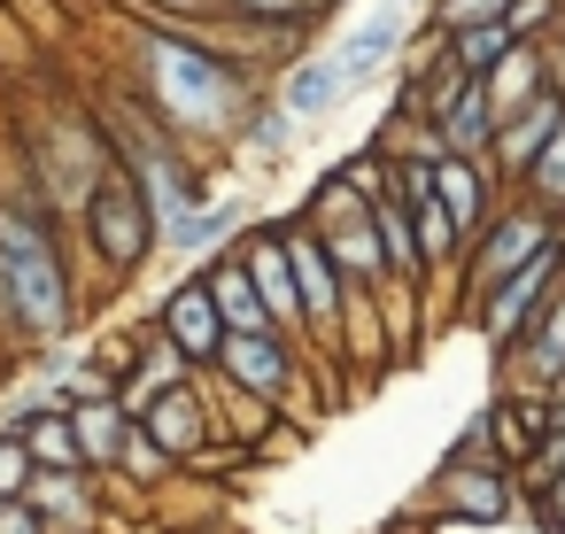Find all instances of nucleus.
<instances>
[{
	"instance_id": "nucleus-15",
	"label": "nucleus",
	"mask_w": 565,
	"mask_h": 534,
	"mask_svg": "<svg viewBox=\"0 0 565 534\" xmlns=\"http://www.w3.org/2000/svg\"><path fill=\"white\" fill-rule=\"evenodd\" d=\"M24 503H32L55 534H102V495H94V472H32Z\"/></svg>"
},
{
	"instance_id": "nucleus-1",
	"label": "nucleus",
	"mask_w": 565,
	"mask_h": 534,
	"mask_svg": "<svg viewBox=\"0 0 565 534\" xmlns=\"http://www.w3.org/2000/svg\"><path fill=\"white\" fill-rule=\"evenodd\" d=\"M140 94H148V117L171 140H233L241 117L256 109L248 63L225 55L217 40L186 32V24H148L140 32Z\"/></svg>"
},
{
	"instance_id": "nucleus-6",
	"label": "nucleus",
	"mask_w": 565,
	"mask_h": 534,
	"mask_svg": "<svg viewBox=\"0 0 565 534\" xmlns=\"http://www.w3.org/2000/svg\"><path fill=\"white\" fill-rule=\"evenodd\" d=\"M557 287H565V233H557V241H550V248L519 271V279H503V287H495V295L465 318V325L488 341V364H503V356L526 341V325L550 310V295H557Z\"/></svg>"
},
{
	"instance_id": "nucleus-16",
	"label": "nucleus",
	"mask_w": 565,
	"mask_h": 534,
	"mask_svg": "<svg viewBox=\"0 0 565 534\" xmlns=\"http://www.w3.org/2000/svg\"><path fill=\"white\" fill-rule=\"evenodd\" d=\"M241 233H248V202H241V194H217L210 210L171 217V225H163V248H179V256H202V264H210V256H225Z\"/></svg>"
},
{
	"instance_id": "nucleus-2",
	"label": "nucleus",
	"mask_w": 565,
	"mask_h": 534,
	"mask_svg": "<svg viewBox=\"0 0 565 534\" xmlns=\"http://www.w3.org/2000/svg\"><path fill=\"white\" fill-rule=\"evenodd\" d=\"M71 318H78V279L47 194H0V325L24 341H55L71 333Z\"/></svg>"
},
{
	"instance_id": "nucleus-4",
	"label": "nucleus",
	"mask_w": 565,
	"mask_h": 534,
	"mask_svg": "<svg viewBox=\"0 0 565 534\" xmlns=\"http://www.w3.org/2000/svg\"><path fill=\"white\" fill-rule=\"evenodd\" d=\"M557 241V225L542 217V210H526V202H503L488 225H480V241L465 248V264H457V318H472L503 279H519L542 248Z\"/></svg>"
},
{
	"instance_id": "nucleus-11",
	"label": "nucleus",
	"mask_w": 565,
	"mask_h": 534,
	"mask_svg": "<svg viewBox=\"0 0 565 534\" xmlns=\"http://www.w3.org/2000/svg\"><path fill=\"white\" fill-rule=\"evenodd\" d=\"M434 202H441V217L457 225V241L472 248L480 241V225L511 202L503 186H495V171L488 163H465V156H434Z\"/></svg>"
},
{
	"instance_id": "nucleus-9",
	"label": "nucleus",
	"mask_w": 565,
	"mask_h": 534,
	"mask_svg": "<svg viewBox=\"0 0 565 534\" xmlns=\"http://www.w3.org/2000/svg\"><path fill=\"white\" fill-rule=\"evenodd\" d=\"M132 426H140L171 464H194V457H210V441H217V395H210V380H186V387L156 395Z\"/></svg>"
},
{
	"instance_id": "nucleus-21",
	"label": "nucleus",
	"mask_w": 565,
	"mask_h": 534,
	"mask_svg": "<svg viewBox=\"0 0 565 534\" xmlns=\"http://www.w3.org/2000/svg\"><path fill=\"white\" fill-rule=\"evenodd\" d=\"M233 140H241L256 163H287V156H295V140H302V125H295L279 102H264V94H256V109L241 117V132H233Z\"/></svg>"
},
{
	"instance_id": "nucleus-23",
	"label": "nucleus",
	"mask_w": 565,
	"mask_h": 534,
	"mask_svg": "<svg viewBox=\"0 0 565 534\" xmlns=\"http://www.w3.org/2000/svg\"><path fill=\"white\" fill-rule=\"evenodd\" d=\"M24 488H32V449L17 434H0V503H17Z\"/></svg>"
},
{
	"instance_id": "nucleus-3",
	"label": "nucleus",
	"mask_w": 565,
	"mask_h": 534,
	"mask_svg": "<svg viewBox=\"0 0 565 534\" xmlns=\"http://www.w3.org/2000/svg\"><path fill=\"white\" fill-rule=\"evenodd\" d=\"M78 217H86V248H94V264L109 271V279H132L156 248H163V225H156V202H148V186L109 156V171L94 179V194L78 202Z\"/></svg>"
},
{
	"instance_id": "nucleus-25",
	"label": "nucleus",
	"mask_w": 565,
	"mask_h": 534,
	"mask_svg": "<svg viewBox=\"0 0 565 534\" xmlns=\"http://www.w3.org/2000/svg\"><path fill=\"white\" fill-rule=\"evenodd\" d=\"M526 519H534V526H550V534H565V472H557V480H542V488H526Z\"/></svg>"
},
{
	"instance_id": "nucleus-7",
	"label": "nucleus",
	"mask_w": 565,
	"mask_h": 534,
	"mask_svg": "<svg viewBox=\"0 0 565 534\" xmlns=\"http://www.w3.org/2000/svg\"><path fill=\"white\" fill-rule=\"evenodd\" d=\"M426 495H434L441 519H465V526H503L511 511H526L519 503V472L488 464V457H441V472H434Z\"/></svg>"
},
{
	"instance_id": "nucleus-27",
	"label": "nucleus",
	"mask_w": 565,
	"mask_h": 534,
	"mask_svg": "<svg viewBox=\"0 0 565 534\" xmlns=\"http://www.w3.org/2000/svg\"><path fill=\"white\" fill-rule=\"evenodd\" d=\"M426 9H434V0H426Z\"/></svg>"
},
{
	"instance_id": "nucleus-17",
	"label": "nucleus",
	"mask_w": 565,
	"mask_h": 534,
	"mask_svg": "<svg viewBox=\"0 0 565 534\" xmlns=\"http://www.w3.org/2000/svg\"><path fill=\"white\" fill-rule=\"evenodd\" d=\"M71 434H78V464L102 480V472H117V457H125V441H132V410H125L117 395L71 403Z\"/></svg>"
},
{
	"instance_id": "nucleus-20",
	"label": "nucleus",
	"mask_w": 565,
	"mask_h": 534,
	"mask_svg": "<svg viewBox=\"0 0 565 534\" xmlns=\"http://www.w3.org/2000/svg\"><path fill=\"white\" fill-rule=\"evenodd\" d=\"M519 0H434V9L418 17L411 47H434V40H457V32H480V24H511Z\"/></svg>"
},
{
	"instance_id": "nucleus-13",
	"label": "nucleus",
	"mask_w": 565,
	"mask_h": 534,
	"mask_svg": "<svg viewBox=\"0 0 565 534\" xmlns=\"http://www.w3.org/2000/svg\"><path fill=\"white\" fill-rule=\"evenodd\" d=\"M503 387H526V395H565V287L550 295V310L526 325V341L495 364Z\"/></svg>"
},
{
	"instance_id": "nucleus-8",
	"label": "nucleus",
	"mask_w": 565,
	"mask_h": 534,
	"mask_svg": "<svg viewBox=\"0 0 565 534\" xmlns=\"http://www.w3.org/2000/svg\"><path fill=\"white\" fill-rule=\"evenodd\" d=\"M411 32H418V9H411V0H380V9H372L364 24H349L326 55H333V71H341L349 94H356V86H380V78L411 55Z\"/></svg>"
},
{
	"instance_id": "nucleus-26",
	"label": "nucleus",
	"mask_w": 565,
	"mask_h": 534,
	"mask_svg": "<svg viewBox=\"0 0 565 534\" xmlns=\"http://www.w3.org/2000/svg\"><path fill=\"white\" fill-rule=\"evenodd\" d=\"M0 534H55V526H47V519L17 495V503H0Z\"/></svg>"
},
{
	"instance_id": "nucleus-10",
	"label": "nucleus",
	"mask_w": 565,
	"mask_h": 534,
	"mask_svg": "<svg viewBox=\"0 0 565 534\" xmlns=\"http://www.w3.org/2000/svg\"><path fill=\"white\" fill-rule=\"evenodd\" d=\"M156 333L194 364V372H210L217 364V349H225V318H217V302H210V287H202V271L194 279H179L171 295H163V310H156Z\"/></svg>"
},
{
	"instance_id": "nucleus-18",
	"label": "nucleus",
	"mask_w": 565,
	"mask_h": 534,
	"mask_svg": "<svg viewBox=\"0 0 565 534\" xmlns=\"http://www.w3.org/2000/svg\"><path fill=\"white\" fill-rule=\"evenodd\" d=\"M202 287H210V302H217L225 333H271V318H264V295H256V279H248L241 248L210 256V264H202Z\"/></svg>"
},
{
	"instance_id": "nucleus-24",
	"label": "nucleus",
	"mask_w": 565,
	"mask_h": 534,
	"mask_svg": "<svg viewBox=\"0 0 565 534\" xmlns=\"http://www.w3.org/2000/svg\"><path fill=\"white\" fill-rule=\"evenodd\" d=\"M117 472H132V480H163V472H179V464H171V457H163V449H156V441H148L140 426H132V441H125Z\"/></svg>"
},
{
	"instance_id": "nucleus-22",
	"label": "nucleus",
	"mask_w": 565,
	"mask_h": 534,
	"mask_svg": "<svg viewBox=\"0 0 565 534\" xmlns=\"http://www.w3.org/2000/svg\"><path fill=\"white\" fill-rule=\"evenodd\" d=\"M511 202L542 210V217H550V225L565 233V132H557V140L542 148V163H534V171L519 179V194H511Z\"/></svg>"
},
{
	"instance_id": "nucleus-19",
	"label": "nucleus",
	"mask_w": 565,
	"mask_h": 534,
	"mask_svg": "<svg viewBox=\"0 0 565 534\" xmlns=\"http://www.w3.org/2000/svg\"><path fill=\"white\" fill-rule=\"evenodd\" d=\"M550 94V47H511L495 71H488V102H495V132L526 109V102H542Z\"/></svg>"
},
{
	"instance_id": "nucleus-5",
	"label": "nucleus",
	"mask_w": 565,
	"mask_h": 534,
	"mask_svg": "<svg viewBox=\"0 0 565 534\" xmlns=\"http://www.w3.org/2000/svg\"><path fill=\"white\" fill-rule=\"evenodd\" d=\"M210 372H217V387H233V395H248V403H264V410H295L310 356H302L287 333H225V349H217Z\"/></svg>"
},
{
	"instance_id": "nucleus-12",
	"label": "nucleus",
	"mask_w": 565,
	"mask_h": 534,
	"mask_svg": "<svg viewBox=\"0 0 565 534\" xmlns=\"http://www.w3.org/2000/svg\"><path fill=\"white\" fill-rule=\"evenodd\" d=\"M557 132H565V94L550 86L542 102H526V109H519V117H511V125L495 132V156H488L495 186H503V194H519V179H526V171L542 163V148H550Z\"/></svg>"
},
{
	"instance_id": "nucleus-28",
	"label": "nucleus",
	"mask_w": 565,
	"mask_h": 534,
	"mask_svg": "<svg viewBox=\"0 0 565 534\" xmlns=\"http://www.w3.org/2000/svg\"><path fill=\"white\" fill-rule=\"evenodd\" d=\"M557 9H565V0H557Z\"/></svg>"
},
{
	"instance_id": "nucleus-14",
	"label": "nucleus",
	"mask_w": 565,
	"mask_h": 534,
	"mask_svg": "<svg viewBox=\"0 0 565 534\" xmlns=\"http://www.w3.org/2000/svg\"><path fill=\"white\" fill-rule=\"evenodd\" d=\"M295 125H326L341 102H349V78L333 71V55H295L287 71H279V94H271Z\"/></svg>"
}]
</instances>
